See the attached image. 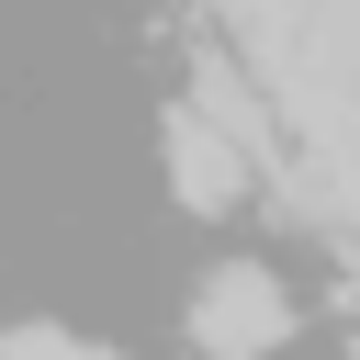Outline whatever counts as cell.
Returning a JSON list of instances; mask_svg holds the SVG:
<instances>
[{
    "instance_id": "cell-2",
    "label": "cell",
    "mask_w": 360,
    "mask_h": 360,
    "mask_svg": "<svg viewBox=\"0 0 360 360\" xmlns=\"http://www.w3.org/2000/svg\"><path fill=\"white\" fill-rule=\"evenodd\" d=\"M158 158H169V191H180L191 214H236V202H248V180H259V158H248L225 124H202L191 101L158 124Z\"/></svg>"
},
{
    "instance_id": "cell-3",
    "label": "cell",
    "mask_w": 360,
    "mask_h": 360,
    "mask_svg": "<svg viewBox=\"0 0 360 360\" xmlns=\"http://www.w3.org/2000/svg\"><path fill=\"white\" fill-rule=\"evenodd\" d=\"M0 360H124V349H101V338H68V326H11V338H0Z\"/></svg>"
},
{
    "instance_id": "cell-1",
    "label": "cell",
    "mask_w": 360,
    "mask_h": 360,
    "mask_svg": "<svg viewBox=\"0 0 360 360\" xmlns=\"http://www.w3.org/2000/svg\"><path fill=\"white\" fill-rule=\"evenodd\" d=\"M292 338V292L259 270V259H225L214 281H202V304H191V349L202 360H270Z\"/></svg>"
}]
</instances>
